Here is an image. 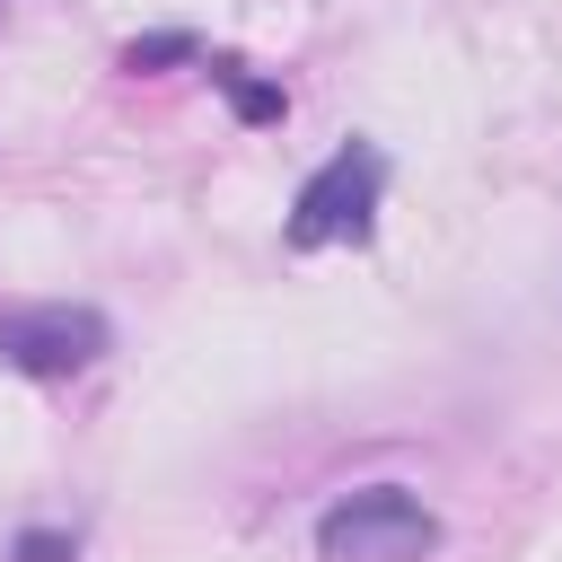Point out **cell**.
<instances>
[{"label": "cell", "mask_w": 562, "mask_h": 562, "mask_svg": "<svg viewBox=\"0 0 562 562\" xmlns=\"http://www.w3.org/2000/svg\"><path fill=\"white\" fill-rule=\"evenodd\" d=\"M316 553L325 562H422V553H439V518L404 483H369L316 518Z\"/></svg>", "instance_id": "cell-1"}, {"label": "cell", "mask_w": 562, "mask_h": 562, "mask_svg": "<svg viewBox=\"0 0 562 562\" xmlns=\"http://www.w3.org/2000/svg\"><path fill=\"white\" fill-rule=\"evenodd\" d=\"M378 193H386V158L369 140H342L290 202V246H360L378 228Z\"/></svg>", "instance_id": "cell-2"}, {"label": "cell", "mask_w": 562, "mask_h": 562, "mask_svg": "<svg viewBox=\"0 0 562 562\" xmlns=\"http://www.w3.org/2000/svg\"><path fill=\"white\" fill-rule=\"evenodd\" d=\"M105 351L97 307H0V360L26 378H79Z\"/></svg>", "instance_id": "cell-3"}, {"label": "cell", "mask_w": 562, "mask_h": 562, "mask_svg": "<svg viewBox=\"0 0 562 562\" xmlns=\"http://www.w3.org/2000/svg\"><path fill=\"white\" fill-rule=\"evenodd\" d=\"M220 88H228V105H237L246 123H281V105H290L281 88H263V79H246V70H228V61H220Z\"/></svg>", "instance_id": "cell-4"}, {"label": "cell", "mask_w": 562, "mask_h": 562, "mask_svg": "<svg viewBox=\"0 0 562 562\" xmlns=\"http://www.w3.org/2000/svg\"><path fill=\"white\" fill-rule=\"evenodd\" d=\"M184 53H193V35H149V44L123 53V70H158V61H184Z\"/></svg>", "instance_id": "cell-5"}, {"label": "cell", "mask_w": 562, "mask_h": 562, "mask_svg": "<svg viewBox=\"0 0 562 562\" xmlns=\"http://www.w3.org/2000/svg\"><path fill=\"white\" fill-rule=\"evenodd\" d=\"M18 562H70L61 536H18Z\"/></svg>", "instance_id": "cell-6"}]
</instances>
